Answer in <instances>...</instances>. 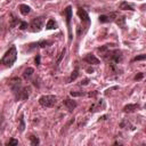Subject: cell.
<instances>
[{
	"label": "cell",
	"mask_w": 146,
	"mask_h": 146,
	"mask_svg": "<svg viewBox=\"0 0 146 146\" xmlns=\"http://www.w3.org/2000/svg\"><path fill=\"white\" fill-rule=\"evenodd\" d=\"M143 77H144V73H139L138 75L135 77V80H141V79H143Z\"/></svg>",
	"instance_id": "26"
},
{
	"label": "cell",
	"mask_w": 146,
	"mask_h": 146,
	"mask_svg": "<svg viewBox=\"0 0 146 146\" xmlns=\"http://www.w3.org/2000/svg\"><path fill=\"white\" fill-rule=\"evenodd\" d=\"M84 95V93L82 91H80V93H77V91H71V96L73 97H78V96H82Z\"/></svg>",
	"instance_id": "22"
},
{
	"label": "cell",
	"mask_w": 146,
	"mask_h": 146,
	"mask_svg": "<svg viewBox=\"0 0 146 146\" xmlns=\"http://www.w3.org/2000/svg\"><path fill=\"white\" fill-rule=\"evenodd\" d=\"M44 21H45V17L40 16V17H37V18H33V21L31 22V31L33 32H39L42 27V24H44Z\"/></svg>",
	"instance_id": "3"
},
{
	"label": "cell",
	"mask_w": 146,
	"mask_h": 146,
	"mask_svg": "<svg viewBox=\"0 0 146 146\" xmlns=\"http://www.w3.org/2000/svg\"><path fill=\"white\" fill-rule=\"evenodd\" d=\"M119 8L120 9H122V10H134L133 6L129 5L127 1H122L121 4L119 5Z\"/></svg>",
	"instance_id": "11"
},
{
	"label": "cell",
	"mask_w": 146,
	"mask_h": 146,
	"mask_svg": "<svg viewBox=\"0 0 146 146\" xmlns=\"http://www.w3.org/2000/svg\"><path fill=\"white\" fill-rule=\"evenodd\" d=\"M26 27H27V23H26V22H21L19 29H21V30H25Z\"/></svg>",
	"instance_id": "24"
},
{
	"label": "cell",
	"mask_w": 146,
	"mask_h": 146,
	"mask_svg": "<svg viewBox=\"0 0 146 146\" xmlns=\"http://www.w3.org/2000/svg\"><path fill=\"white\" fill-rule=\"evenodd\" d=\"M11 17H13V18H11V24H10V26H11V27H14V26L16 25V23L18 22V21H17V18H16V17L14 16V15H11Z\"/></svg>",
	"instance_id": "21"
},
{
	"label": "cell",
	"mask_w": 146,
	"mask_h": 146,
	"mask_svg": "<svg viewBox=\"0 0 146 146\" xmlns=\"http://www.w3.org/2000/svg\"><path fill=\"white\" fill-rule=\"evenodd\" d=\"M63 103H64V105L67 107L68 111H73L74 108L77 107V105H78V104H77V102L75 101H72V99H65Z\"/></svg>",
	"instance_id": "8"
},
{
	"label": "cell",
	"mask_w": 146,
	"mask_h": 146,
	"mask_svg": "<svg viewBox=\"0 0 146 146\" xmlns=\"http://www.w3.org/2000/svg\"><path fill=\"white\" fill-rule=\"evenodd\" d=\"M84 59L88 63V64H94V65H98L99 64V59L97 58L95 55H93V54H88V55H86V57Z\"/></svg>",
	"instance_id": "6"
},
{
	"label": "cell",
	"mask_w": 146,
	"mask_h": 146,
	"mask_svg": "<svg viewBox=\"0 0 146 146\" xmlns=\"http://www.w3.org/2000/svg\"><path fill=\"white\" fill-rule=\"evenodd\" d=\"M115 23L120 27L124 29L126 27V17L124 16H116L115 17Z\"/></svg>",
	"instance_id": "10"
},
{
	"label": "cell",
	"mask_w": 146,
	"mask_h": 146,
	"mask_svg": "<svg viewBox=\"0 0 146 146\" xmlns=\"http://www.w3.org/2000/svg\"><path fill=\"white\" fill-rule=\"evenodd\" d=\"M111 21H112L111 16H106V15H101L99 16V22L101 23H108Z\"/></svg>",
	"instance_id": "15"
},
{
	"label": "cell",
	"mask_w": 146,
	"mask_h": 146,
	"mask_svg": "<svg viewBox=\"0 0 146 146\" xmlns=\"http://www.w3.org/2000/svg\"><path fill=\"white\" fill-rule=\"evenodd\" d=\"M46 29L47 30H54V29H57V24L55 23L54 19H49V21L47 22V24H46Z\"/></svg>",
	"instance_id": "13"
},
{
	"label": "cell",
	"mask_w": 146,
	"mask_h": 146,
	"mask_svg": "<svg viewBox=\"0 0 146 146\" xmlns=\"http://www.w3.org/2000/svg\"><path fill=\"white\" fill-rule=\"evenodd\" d=\"M64 14L66 16V23L68 27V33H70V40H72V31H71V18H72V7L67 6L64 9Z\"/></svg>",
	"instance_id": "4"
},
{
	"label": "cell",
	"mask_w": 146,
	"mask_h": 146,
	"mask_svg": "<svg viewBox=\"0 0 146 146\" xmlns=\"http://www.w3.org/2000/svg\"><path fill=\"white\" fill-rule=\"evenodd\" d=\"M87 71H88V72H94V70H93V68H90V67H89V68H88V70H87Z\"/></svg>",
	"instance_id": "28"
},
{
	"label": "cell",
	"mask_w": 146,
	"mask_h": 146,
	"mask_svg": "<svg viewBox=\"0 0 146 146\" xmlns=\"http://www.w3.org/2000/svg\"><path fill=\"white\" fill-rule=\"evenodd\" d=\"M17 59V50L15 46H11V47L5 53L4 57L0 59V65H4L6 67H10Z\"/></svg>",
	"instance_id": "1"
},
{
	"label": "cell",
	"mask_w": 146,
	"mask_h": 146,
	"mask_svg": "<svg viewBox=\"0 0 146 146\" xmlns=\"http://www.w3.org/2000/svg\"><path fill=\"white\" fill-rule=\"evenodd\" d=\"M78 16L80 17V19H81L82 22L89 23V15H88V13H87V11H86L85 9H82V8H79V9H78Z\"/></svg>",
	"instance_id": "7"
},
{
	"label": "cell",
	"mask_w": 146,
	"mask_h": 146,
	"mask_svg": "<svg viewBox=\"0 0 146 146\" xmlns=\"http://www.w3.org/2000/svg\"><path fill=\"white\" fill-rule=\"evenodd\" d=\"M49 45H51L50 41H40L38 44V46H40L41 48H45V47H47V46H49Z\"/></svg>",
	"instance_id": "20"
},
{
	"label": "cell",
	"mask_w": 146,
	"mask_h": 146,
	"mask_svg": "<svg viewBox=\"0 0 146 146\" xmlns=\"http://www.w3.org/2000/svg\"><path fill=\"white\" fill-rule=\"evenodd\" d=\"M19 11H21L22 15H27L31 11V8L27 5H19Z\"/></svg>",
	"instance_id": "12"
},
{
	"label": "cell",
	"mask_w": 146,
	"mask_h": 146,
	"mask_svg": "<svg viewBox=\"0 0 146 146\" xmlns=\"http://www.w3.org/2000/svg\"><path fill=\"white\" fill-rule=\"evenodd\" d=\"M9 86H10V89L13 90V93L16 95V94L22 89V86H21V79H19V78H15V79H13V80H11V81L9 82Z\"/></svg>",
	"instance_id": "5"
},
{
	"label": "cell",
	"mask_w": 146,
	"mask_h": 146,
	"mask_svg": "<svg viewBox=\"0 0 146 146\" xmlns=\"http://www.w3.org/2000/svg\"><path fill=\"white\" fill-rule=\"evenodd\" d=\"M6 145H7V146H16V145H18V141L11 138V139H9V142L6 143Z\"/></svg>",
	"instance_id": "19"
},
{
	"label": "cell",
	"mask_w": 146,
	"mask_h": 146,
	"mask_svg": "<svg viewBox=\"0 0 146 146\" xmlns=\"http://www.w3.org/2000/svg\"><path fill=\"white\" fill-rule=\"evenodd\" d=\"M57 103V97L54 95H44L39 98V104L44 107H53Z\"/></svg>",
	"instance_id": "2"
},
{
	"label": "cell",
	"mask_w": 146,
	"mask_h": 146,
	"mask_svg": "<svg viewBox=\"0 0 146 146\" xmlns=\"http://www.w3.org/2000/svg\"><path fill=\"white\" fill-rule=\"evenodd\" d=\"M30 139H31V145H33V146H36V145H38L39 144V139H38V137H36V136H30Z\"/></svg>",
	"instance_id": "18"
},
{
	"label": "cell",
	"mask_w": 146,
	"mask_h": 146,
	"mask_svg": "<svg viewBox=\"0 0 146 146\" xmlns=\"http://www.w3.org/2000/svg\"><path fill=\"white\" fill-rule=\"evenodd\" d=\"M78 75H79V73H78V70H74L72 74H71V77H70V79H68V82H72L74 81L77 78H78Z\"/></svg>",
	"instance_id": "16"
},
{
	"label": "cell",
	"mask_w": 146,
	"mask_h": 146,
	"mask_svg": "<svg viewBox=\"0 0 146 146\" xmlns=\"http://www.w3.org/2000/svg\"><path fill=\"white\" fill-rule=\"evenodd\" d=\"M24 116H23V114L21 115V118H19V131H24V128H25V123H24Z\"/></svg>",
	"instance_id": "17"
},
{
	"label": "cell",
	"mask_w": 146,
	"mask_h": 146,
	"mask_svg": "<svg viewBox=\"0 0 146 146\" xmlns=\"http://www.w3.org/2000/svg\"><path fill=\"white\" fill-rule=\"evenodd\" d=\"M138 108H139L138 104H128V105H126V106L123 107V111L124 112L130 113V112H134V111L138 110Z\"/></svg>",
	"instance_id": "9"
},
{
	"label": "cell",
	"mask_w": 146,
	"mask_h": 146,
	"mask_svg": "<svg viewBox=\"0 0 146 146\" xmlns=\"http://www.w3.org/2000/svg\"><path fill=\"white\" fill-rule=\"evenodd\" d=\"M88 82H89V80H88V79H86V80H84V82H81V85H87Z\"/></svg>",
	"instance_id": "27"
},
{
	"label": "cell",
	"mask_w": 146,
	"mask_h": 146,
	"mask_svg": "<svg viewBox=\"0 0 146 146\" xmlns=\"http://www.w3.org/2000/svg\"><path fill=\"white\" fill-rule=\"evenodd\" d=\"M33 73H34V70L32 67H27L26 70L24 71V74H23V75H24V78L25 79H29V78H31V77L33 75Z\"/></svg>",
	"instance_id": "14"
},
{
	"label": "cell",
	"mask_w": 146,
	"mask_h": 146,
	"mask_svg": "<svg viewBox=\"0 0 146 146\" xmlns=\"http://www.w3.org/2000/svg\"><path fill=\"white\" fill-rule=\"evenodd\" d=\"M40 61H41V57H40V55H37V56H36V59H34L36 64H37V65H40Z\"/></svg>",
	"instance_id": "25"
},
{
	"label": "cell",
	"mask_w": 146,
	"mask_h": 146,
	"mask_svg": "<svg viewBox=\"0 0 146 146\" xmlns=\"http://www.w3.org/2000/svg\"><path fill=\"white\" fill-rule=\"evenodd\" d=\"M146 58V55H141V56H137L134 58V61H144Z\"/></svg>",
	"instance_id": "23"
}]
</instances>
